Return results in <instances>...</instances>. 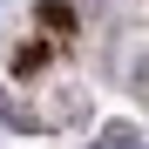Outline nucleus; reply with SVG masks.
Here are the masks:
<instances>
[{
    "label": "nucleus",
    "mask_w": 149,
    "mask_h": 149,
    "mask_svg": "<svg viewBox=\"0 0 149 149\" xmlns=\"http://www.w3.org/2000/svg\"><path fill=\"white\" fill-rule=\"evenodd\" d=\"M102 149H149V142H142V136H129V129H109V136H102Z\"/></svg>",
    "instance_id": "1"
}]
</instances>
